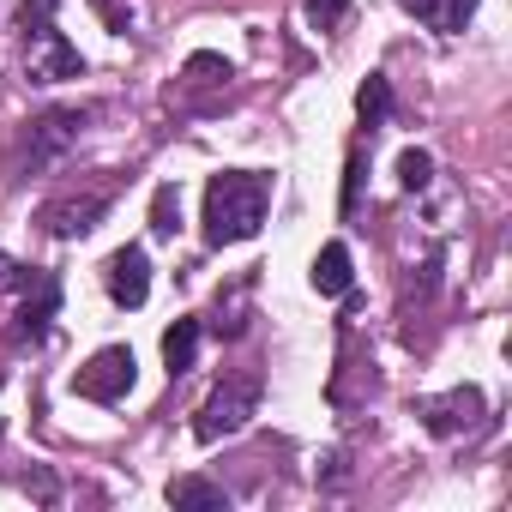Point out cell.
Returning <instances> with one entry per match:
<instances>
[{
    "label": "cell",
    "mask_w": 512,
    "mask_h": 512,
    "mask_svg": "<svg viewBox=\"0 0 512 512\" xmlns=\"http://www.w3.org/2000/svg\"><path fill=\"white\" fill-rule=\"evenodd\" d=\"M272 211V181L260 169H217L205 181V247H235L253 241Z\"/></svg>",
    "instance_id": "obj_1"
},
{
    "label": "cell",
    "mask_w": 512,
    "mask_h": 512,
    "mask_svg": "<svg viewBox=\"0 0 512 512\" xmlns=\"http://www.w3.org/2000/svg\"><path fill=\"white\" fill-rule=\"evenodd\" d=\"M19 25H25V79L31 85H67V79H85V55L61 37L55 25V0H25L19 7Z\"/></svg>",
    "instance_id": "obj_2"
},
{
    "label": "cell",
    "mask_w": 512,
    "mask_h": 512,
    "mask_svg": "<svg viewBox=\"0 0 512 512\" xmlns=\"http://www.w3.org/2000/svg\"><path fill=\"white\" fill-rule=\"evenodd\" d=\"M260 380L253 374H235V380H223L211 398H205V410H199V422H193V440L199 446H217V440H229V434H241L253 416H260Z\"/></svg>",
    "instance_id": "obj_3"
},
{
    "label": "cell",
    "mask_w": 512,
    "mask_h": 512,
    "mask_svg": "<svg viewBox=\"0 0 512 512\" xmlns=\"http://www.w3.org/2000/svg\"><path fill=\"white\" fill-rule=\"evenodd\" d=\"M109 199H115V187H85V193H61V199H49V205L37 211V229H43L49 241H79V235H91V229L103 223Z\"/></svg>",
    "instance_id": "obj_4"
},
{
    "label": "cell",
    "mask_w": 512,
    "mask_h": 512,
    "mask_svg": "<svg viewBox=\"0 0 512 512\" xmlns=\"http://www.w3.org/2000/svg\"><path fill=\"white\" fill-rule=\"evenodd\" d=\"M133 350L127 344H103L79 374H73V392L79 398H91V404H121L127 392H133Z\"/></svg>",
    "instance_id": "obj_5"
},
{
    "label": "cell",
    "mask_w": 512,
    "mask_h": 512,
    "mask_svg": "<svg viewBox=\"0 0 512 512\" xmlns=\"http://www.w3.org/2000/svg\"><path fill=\"white\" fill-rule=\"evenodd\" d=\"M25 302H19V314H13V350H43V338H49V320L61 314V278L55 272H37L25 290H19Z\"/></svg>",
    "instance_id": "obj_6"
},
{
    "label": "cell",
    "mask_w": 512,
    "mask_h": 512,
    "mask_svg": "<svg viewBox=\"0 0 512 512\" xmlns=\"http://www.w3.org/2000/svg\"><path fill=\"white\" fill-rule=\"evenodd\" d=\"M85 121H91V109H49V115H37V121H31V139H25V169L61 163V157L79 145Z\"/></svg>",
    "instance_id": "obj_7"
},
{
    "label": "cell",
    "mask_w": 512,
    "mask_h": 512,
    "mask_svg": "<svg viewBox=\"0 0 512 512\" xmlns=\"http://www.w3.org/2000/svg\"><path fill=\"white\" fill-rule=\"evenodd\" d=\"M416 416H422V428H428L434 440H458V434H470V428L482 422V392H476V386H452V392H440V398H422Z\"/></svg>",
    "instance_id": "obj_8"
},
{
    "label": "cell",
    "mask_w": 512,
    "mask_h": 512,
    "mask_svg": "<svg viewBox=\"0 0 512 512\" xmlns=\"http://www.w3.org/2000/svg\"><path fill=\"white\" fill-rule=\"evenodd\" d=\"M103 284H109V302L115 308H145V296H151V260H145L139 241H127V247L109 253Z\"/></svg>",
    "instance_id": "obj_9"
},
{
    "label": "cell",
    "mask_w": 512,
    "mask_h": 512,
    "mask_svg": "<svg viewBox=\"0 0 512 512\" xmlns=\"http://www.w3.org/2000/svg\"><path fill=\"white\" fill-rule=\"evenodd\" d=\"M350 284H356L350 247H344V241H326V247L314 253V290H320V296H344Z\"/></svg>",
    "instance_id": "obj_10"
},
{
    "label": "cell",
    "mask_w": 512,
    "mask_h": 512,
    "mask_svg": "<svg viewBox=\"0 0 512 512\" xmlns=\"http://www.w3.org/2000/svg\"><path fill=\"white\" fill-rule=\"evenodd\" d=\"M392 109H398V103H392V79H386V73H368L362 91H356V115H362V127L380 133V127L392 121Z\"/></svg>",
    "instance_id": "obj_11"
},
{
    "label": "cell",
    "mask_w": 512,
    "mask_h": 512,
    "mask_svg": "<svg viewBox=\"0 0 512 512\" xmlns=\"http://www.w3.org/2000/svg\"><path fill=\"white\" fill-rule=\"evenodd\" d=\"M193 362H199V320H175L163 332V368H169V380L193 374Z\"/></svg>",
    "instance_id": "obj_12"
},
{
    "label": "cell",
    "mask_w": 512,
    "mask_h": 512,
    "mask_svg": "<svg viewBox=\"0 0 512 512\" xmlns=\"http://www.w3.org/2000/svg\"><path fill=\"white\" fill-rule=\"evenodd\" d=\"M169 500L175 506H211V512H229V488L205 482V476H175L169 482Z\"/></svg>",
    "instance_id": "obj_13"
},
{
    "label": "cell",
    "mask_w": 512,
    "mask_h": 512,
    "mask_svg": "<svg viewBox=\"0 0 512 512\" xmlns=\"http://www.w3.org/2000/svg\"><path fill=\"white\" fill-rule=\"evenodd\" d=\"M476 7L482 0H434V13H428V25L440 31V37H458L470 19H476Z\"/></svg>",
    "instance_id": "obj_14"
},
{
    "label": "cell",
    "mask_w": 512,
    "mask_h": 512,
    "mask_svg": "<svg viewBox=\"0 0 512 512\" xmlns=\"http://www.w3.org/2000/svg\"><path fill=\"white\" fill-rule=\"evenodd\" d=\"M428 181H434V157H428L422 145L398 151V187H404V193H422Z\"/></svg>",
    "instance_id": "obj_15"
},
{
    "label": "cell",
    "mask_w": 512,
    "mask_h": 512,
    "mask_svg": "<svg viewBox=\"0 0 512 512\" xmlns=\"http://www.w3.org/2000/svg\"><path fill=\"white\" fill-rule=\"evenodd\" d=\"M151 229H157V235H175V229H181V187L163 181V187L151 193Z\"/></svg>",
    "instance_id": "obj_16"
},
{
    "label": "cell",
    "mask_w": 512,
    "mask_h": 512,
    "mask_svg": "<svg viewBox=\"0 0 512 512\" xmlns=\"http://www.w3.org/2000/svg\"><path fill=\"white\" fill-rule=\"evenodd\" d=\"M362 175H368V157H362V151H350V163H344V199H338V211H344V217L362 205Z\"/></svg>",
    "instance_id": "obj_17"
},
{
    "label": "cell",
    "mask_w": 512,
    "mask_h": 512,
    "mask_svg": "<svg viewBox=\"0 0 512 512\" xmlns=\"http://www.w3.org/2000/svg\"><path fill=\"white\" fill-rule=\"evenodd\" d=\"M350 19V0H308V25L314 31H338Z\"/></svg>",
    "instance_id": "obj_18"
},
{
    "label": "cell",
    "mask_w": 512,
    "mask_h": 512,
    "mask_svg": "<svg viewBox=\"0 0 512 512\" xmlns=\"http://www.w3.org/2000/svg\"><path fill=\"white\" fill-rule=\"evenodd\" d=\"M187 79H193V85H217V79H229V61H223V55H193V61H187Z\"/></svg>",
    "instance_id": "obj_19"
},
{
    "label": "cell",
    "mask_w": 512,
    "mask_h": 512,
    "mask_svg": "<svg viewBox=\"0 0 512 512\" xmlns=\"http://www.w3.org/2000/svg\"><path fill=\"white\" fill-rule=\"evenodd\" d=\"M37 278V266H19V260H7V253H0V290H25Z\"/></svg>",
    "instance_id": "obj_20"
},
{
    "label": "cell",
    "mask_w": 512,
    "mask_h": 512,
    "mask_svg": "<svg viewBox=\"0 0 512 512\" xmlns=\"http://www.w3.org/2000/svg\"><path fill=\"white\" fill-rule=\"evenodd\" d=\"M398 7H404V13H416V19H428V13H434V0H398Z\"/></svg>",
    "instance_id": "obj_21"
}]
</instances>
